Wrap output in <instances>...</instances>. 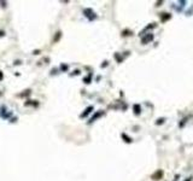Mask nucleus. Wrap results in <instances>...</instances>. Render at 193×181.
Returning a JSON list of instances; mask_svg holds the SVG:
<instances>
[{"label": "nucleus", "mask_w": 193, "mask_h": 181, "mask_svg": "<svg viewBox=\"0 0 193 181\" xmlns=\"http://www.w3.org/2000/svg\"><path fill=\"white\" fill-rule=\"evenodd\" d=\"M152 40H153V35L149 34V35H145V36L141 39V42H143V44H147V42L152 41Z\"/></svg>", "instance_id": "f257e3e1"}, {"label": "nucleus", "mask_w": 193, "mask_h": 181, "mask_svg": "<svg viewBox=\"0 0 193 181\" xmlns=\"http://www.w3.org/2000/svg\"><path fill=\"white\" fill-rule=\"evenodd\" d=\"M3 79V74H1V71H0V80Z\"/></svg>", "instance_id": "20e7f679"}, {"label": "nucleus", "mask_w": 193, "mask_h": 181, "mask_svg": "<svg viewBox=\"0 0 193 181\" xmlns=\"http://www.w3.org/2000/svg\"><path fill=\"white\" fill-rule=\"evenodd\" d=\"M134 110H135V111H134V112H135V114H140V106H139V105H134Z\"/></svg>", "instance_id": "7ed1b4c3"}, {"label": "nucleus", "mask_w": 193, "mask_h": 181, "mask_svg": "<svg viewBox=\"0 0 193 181\" xmlns=\"http://www.w3.org/2000/svg\"><path fill=\"white\" fill-rule=\"evenodd\" d=\"M92 110H93V106H89V108H87L86 109V111L82 114V115H81V117H85V116H87V115H88L91 111H92Z\"/></svg>", "instance_id": "f03ea898"}]
</instances>
